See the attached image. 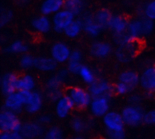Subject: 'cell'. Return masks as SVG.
I'll return each mask as SVG.
<instances>
[{"label":"cell","instance_id":"cell-1","mask_svg":"<svg viewBox=\"0 0 155 139\" xmlns=\"http://www.w3.org/2000/svg\"><path fill=\"white\" fill-rule=\"evenodd\" d=\"M33 92L16 91L14 93L5 96L3 109L11 110L18 113L28 104L31 99Z\"/></svg>","mask_w":155,"mask_h":139},{"label":"cell","instance_id":"cell-2","mask_svg":"<svg viewBox=\"0 0 155 139\" xmlns=\"http://www.w3.org/2000/svg\"><path fill=\"white\" fill-rule=\"evenodd\" d=\"M64 94L69 97L74 104V108L77 110L89 108L92 99L89 90L80 86H71L68 88Z\"/></svg>","mask_w":155,"mask_h":139},{"label":"cell","instance_id":"cell-3","mask_svg":"<svg viewBox=\"0 0 155 139\" xmlns=\"http://www.w3.org/2000/svg\"><path fill=\"white\" fill-rule=\"evenodd\" d=\"M120 113L124 123L127 126L136 127L143 122L145 112L139 105L128 104L123 108Z\"/></svg>","mask_w":155,"mask_h":139},{"label":"cell","instance_id":"cell-4","mask_svg":"<svg viewBox=\"0 0 155 139\" xmlns=\"http://www.w3.org/2000/svg\"><path fill=\"white\" fill-rule=\"evenodd\" d=\"M22 126L17 113L3 109L0 113V129L2 131H20Z\"/></svg>","mask_w":155,"mask_h":139},{"label":"cell","instance_id":"cell-5","mask_svg":"<svg viewBox=\"0 0 155 139\" xmlns=\"http://www.w3.org/2000/svg\"><path fill=\"white\" fill-rule=\"evenodd\" d=\"M52 29L55 32L61 33L64 31L65 29L75 20V15L63 8L51 16Z\"/></svg>","mask_w":155,"mask_h":139},{"label":"cell","instance_id":"cell-6","mask_svg":"<svg viewBox=\"0 0 155 139\" xmlns=\"http://www.w3.org/2000/svg\"><path fill=\"white\" fill-rule=\"evenodd\" d=\"M87 89L92 98L101 96L111 98L114 93L113 86L107 80L102 78H97L92 84L88 86Z\"/></svg>","mask_w":155,"mask_h":139},{"label":"cell","instance_id":"cell-7","mask_svg":"<svg viewBox=\"0 0 155 139\" xmlns=\"http://www.w3.org/2000/svg\"><path fill=\"white\" fill-rule=\"evenodd\" d=\"M110 97H95L91 101L89 110L93 116L102 118L107 112L110 111Z\"/></svg>","mask_w":155,"mask_h":139},{"label":"cell","instance_id":"cell-8","mask_svg":"<svg viewBox=\"0 0 155 139\" xmlns=\"http://www.w3.org/2000/svg\"><path fill=\"white\" fill-rule=\"evenodd\" d=\"M139 86L145 93H155V64L144 68L140 73Z\"/></svg>","mask_w":155,"mask_h":139},{"label":"cell","instance_id":"cell-9","mask_svg":"<svg viewBox=\"0 0 155 139\" xmlns=\"http://www.w3.org/2000/svg\"><path fill=\"white\" fill-rule=\"evenodd\" d=\"M102 122L107 131H124L125 123L121 113L115 110H110L102 117Z\"/></svg>","mask_w":155,"mask_h":139},{"label":"cell","instance_id":"cell-10","mask_svg":"<svg viewBox=\"0 0 155 139\" xmlns=\"http://www.w3.org/2000/svg\"><path fill=\"white\" fill-rule=\"evenodd\" d=\"M72 50L63 42H54L50 48V57L58 63H68Z\"/></svg>","mask_w":155,"mask_h":139},{"label":"cell","instance_id":"cell-11","mask_svg":"<svg viewBox=\"0 0 155 139\" xmlns=\"http://www.w3.org/2000/svg\"><path fill=\"white\" fill-rule=\"evenodd\" d=\"M136 42L137 41H134L126 45H118L114 52V56L117 60L123 63L130 61L137 52Z\"/></svg>","mask_w":155,"mask_h":139},{"label":"cell","instance_id":"cell-12","mask_svg":"<svg viewBox=\"0 0 155 139\" xmlns=\"http://www.w3.org/2000/svg\"><path fill=\"white\" fill-rule=\"evenodd\" d=\"M21 133L25 139H38L44 135L43 125L36 122H27L22 124Z\"/></svg>","mask_w":155,"mask_h":139},{"label":"cell","instance_id":"cell-13","mask_svg":"<svg viewBox=\"0 0 155 139\" xmlns=\"http://www.w3.org/2000/svg\"><path fill=\"white\" fill-rule=\"evenodd\" d=\"M74 106L69 97L64 94L55 103H54V113L59 119H66L71 113Z\"/></svg>","mask_w":155,"mask_h":139},{"label":"cell","instance_id":"cell-14","mask_svg":"<svg viewBox=\"0 0 155 139\" xmlns=\"http://www.w3.org/2000/svg\"><path fill=\"white\" fill-rule=\"evenodd\" d=\"M112 50L111 45L108 42L95 41L90 45L89 54L96 59H104L111 54Z\"/></svg>","mask_w":155,"mask_h":139},{"label":"cell","instance_id":"cell-15","mask_svg":"<svg viewBox=\"0 0 155 139\" xmlns=\"http://www.w3.org/2000/svg\"><path fill=\"white\" fill-rule=\"evenodd\" d=\"M83 31L89 37L95 38L101 33L102 27L95 21L93 15H86L82 18Z\"/></svg>","mask_w":155,"mask_h":139},{"label":"cell","instance_id":"cell-16","mask_svg":"<svg viewBox=\"0 0 155 139\" xmlns=\"http://www.w3.org/2000/svg\"><path fill=\"white\" fill-rule=\"evenodd\" d=\"M127 33L130 39L133 41H137L142 37H145L142 16L130 20L127 27Z\"/></svg>","mask_w":155,"mask_h":139},{"label":"cell","instance_id":"cell-17","mask_svg":"<svg viewBox=\"0 0 155 139\" xmlns=\"http://www.w3.org/2000/svg\"><path fill=\"white\" fill-rule=\"evenodd\" d=\"M18 78V76L12 72H7L3 74L1 80V89L4 96L16 92Z\"/></svg>","mask_w":155,"mask_h":139},{"label":"cell","instance_id":"cell-18","mask_svg":"<svg viewBox=\"0 0 155 139\" xmlns=\"http://www.w3.org/2000/svg\"><path fill=\"white\" fill-rule=\"evenodd\" d=\"M129 22L130 21L124 15H114L109 22L107 28L113 34H121L127 32Z\"/></svg>","mask_w":155,"mask_h":139},{"label":"cell","instance_id":"cell-19","mask_svg":"<svg viewBox=\"0 0 155 139\" xmlns=\"http://www.w3.org/2000/svg\"><path fill=\"white\" fill-rule=\"evenodd\" d=\"M64 0H42L39 6L41 15L45 16L54 15L64 8Z\"/></svg>","mask_w":155,"mask_h":139},{"label":"cell","instance_id":"cell-20","mask_svg":"<svg viewBox=\"0 0 155 139\" xmlns=\"http://www.w3.org/2000/svg\"><path fill=\"white\" fill-rule=\"evenodd\" d=\"M69 74L66 69L59 70L54 75L49 77L45 82V90H56L61 89L62 84Z\"/></svg>","mask_w":155,"mask_h":139},{"label":"cell","instance_id":"cell-21","mask_svg":"<svg viewBox=\"0 0 155 139\" xmlns=\"http://www.w3.org/2000/svg\"><path fill=\"white\" fill-rule=\"evenodd\" d=\"M31 27L35 32L40 34H45L52 28L51 20L48 16L41 15L36 16L31 21Z\"/></svg>","mask_w":155,"mask_h":139},{"label":"cell","instance_id":"cell-22","mask_svg":"<svg viewBox=\"0 0 155 139\" xmlns=\"http://www.w3.org/2000/svg\"><path fill=\"white\" fill-rule=\"evenodd\" d=\"M118 81H120L127 84L133 90L139 85L140 74L133 70H126L122 71L119 74Z\"/></svg>","mask_w":155,"mask_h":139},{"label":"cell","instance_id":"cell-23","mask_svg":"<svg viewBox=\"0 0 155 139\" xmlns=\"http://www.w3.org/2000/svg\"><path fill=\"white\" fill-rule=\"evenodd\" d=\"M58 63L51 58L47 56H41L35 58L34 67L40 72L51 73L56 70Z\"/></svg>","mask_w":155,"mask_h":139},{"label":"cell","instance_id":"cell-24","mask_svg":"<svg viewBox=\"0 0 155 139\" xmlns=\"http://www.w3.org/2000/svg\"><path fill=\"white\" fill-rule=\"evenodd\" d=\"M42 105H43V96L39 92L33 91L31 99L25 106L24 109L27 113L33 115L40 111Z\"/></svg>","mask_w":155,"mask_h":139},{"label":"cell","instance_id":"cell-25","mask_svg":"<svg viewBox=\"0 0 155 139\" xmlns=\"http://www.w3.org/2000/svg\"><path fill=\"white\" fill-rule=\"evenodd\" d=\"M36 86V80L30 73H24L19 76L17 82V91L33 92Z\"/></svg>","mask_w":155,"mask_h":139},{"label":"cell","instance_id":"cell-26","mask_svg":"<svg viewBox=\"0 0 155 139\" xmlns=\"http://www.w3.org/2000/svg\"><path fill=\"white\" fill-rule=\"evenodd\" d=\"M112 16L113 15L111 14L110 11L107 8H104L98 9L93 15L95 21L102 27V29L107 28Z\"/></svg>","mask_w":155,"mask_h":139},{"label":"cell","instance_id":"cell-27","mask_svg":"<svg viewBox=\"0 0 155 139\" xmlns=\"http://www.w3.org/2000/svg\"><path fill=\"white\" fill-rule=\"evenodd\" d=\"M83 30L81 19H75L63 32L65 36L71 39L77 37Z\"/></svg>","mask_w":155,"mask_h":139},{"label":"cell","instance_id":"cell-28","mask_svg":"<svg viewBox=\"0 0 155 139\" xmlns=\"http://www.w3.org/2000/svg\"><path fill=\"white\" fill-rule=\"evenodd\" d=\"M28 46L23 41L17 39L11 42L5 48V51L9 54H24L27 52Z\"/></svg>","mask_w":155,"mask_h":139},{"label":"cell","instance_id":"cell-29","mask_svg":"<svg viewBox=\"0 0 155 139\" xmlns=\"http://www.w3.org/2000/svg\"><path fill=\"white\" fill-rule=\"evenodd\" d=\"M83 0H64V8L74 14L75 16L80 15L84 9Z\"/></svg>","mask_w":155,"mask_h":139},{"label":"cell","instance_id":"cell-30","mask_svg":"<svg viewBox=\"0 0 155 139\" xmlns=\"http://www.w3.org/2000/svg\"><path fill=\"white\" fill-rule=\"evenodd\" d=\"M77 75H79L82 81L84 83H86V85H88V86L92 84L97 79L95 73L92 70V68H90L87 65L83 64V66H81Z\"/></svg>","mask_w":155,"mask_h":139},{"label":"cell","instance_id":"cell-31","mask_svg":"<svg viewBox=\"0 0 155 139\" xmlns=\"http://www.w3.org/2000/svg\"><path fill=\"white\" fill-rule=\"evenodd\" d=\"M70 126L76 134H80L88 128V122L80 116H75L71 119Z\"/></svg>","mask_w":155,"mask_h":139},{"label":"cell","instance_id":"cell-32","mask_svg":"<svg viewBox=\"0 0 155 139\" xmlns=\"http://www.w3.org/2000/svg\"><path fill=\"white\" fill-rule=\"evenodd\" d=\"M42 139H64L61 128L58 126H51L45 131Z\"/></svg>","mask_w":155,"mask_h":139},{"label":"cell","instance_id":"cell-33","mask_svg":"<svg viewBox=\"0 0 155 139\" xmlns=\"http://www.w3.org/2000/svg\"><path fill=\"white\" fill-rule=\"evenodd\" d=\"M35 58L31 54H29L25 53L21 56V58L19 60V65L22 69L28 70L30 68L34 66Z\"/></svg>","mask_w":155,"mask_h":139},{"label":"cell","instance_id":"cell-34","mask_svg":"<svg viewBox=\"0 0 155 139\" xmlns=\"http://www.w3.org/2000/svg\"><path fill=\"white\" fill-rule=\"evenodd\" d=\"M142 15L155 21V0H150L142 8Z\"/></svg>","mask_w":155,"mask_h":139},{"label":"cell","instance_id":"cell-35","mask_svg":"<svg viewBox=\"0 0 155 139\" xmlns=\"http://www.w3.org/2000/svg\"><path fill=\"white\" fill-rule=\"evenodd\" d=\"M113 90L114 93L117 95L123 96V95H126L130 93L132 89L125 83L122 82L120 81H117L113 86Z\"/></svg>","mask_w":155,"mask_h":139},{"label":"cell","instance_id":"cell-36","mask_svg":"<svg viewBox=\"0 0 155 139\" xmlns=\"http://www.w3.org/2000/svg\"><path fill=\"white\" fill-rule=\"evenodd\" d=\"M61 89L56 90H45V98L51 102L55 103L63 95Z\"/></svg>","mask_w":155,"mask_h":139},{"label":"cell","instance_id":"cell-37","mask_svg":"<svg viewBox=\"0 0 155 139\" xmlns=\"http://www.w3.org/2000/svg\"><path fill=\"white\" fill-rule=\"evenodd\" d=\"M13 18V13L9 9H3L2 11L1 19H0V25L2 27H5L8 24L11 22V21Z\"/></svg>","mask_w":155,"mask_h":139},{"label":"cell","instance_id":"cell-38","mask_svg":"<svg viewBox=\"0 0 155 139\" xmlns=\"http://www.w3.org/2000/svg\"><path fill=\"white\" fill-rule=\"evenodd\" d=\"M143 122L146 125H155V108L151 109L145 112Z\"/></svg>","mask_w":155,"mask_h":139},{"label":"cell","instance_id":"cell-39","mask_svg":"<svg viewBox=\"0 0 155 139\" xmlns=\"http://www.w3.org/2000/svg\"><path fill=\"white\" fill-rule=\"evenodd\" d=\"M0 139H25L21 131H2Z\"/></svg>","mask_w":155,"mask_h":139},{"label":"cell","instance_id":"cell-40","mask_svg":"<svg viewBox=\"0 0 155 139\" xmlns=\"http://www.w3.org/2000/svg\"><path fill=\"white\" fill-rule=\"evenodd\" d=\"M82 66H83L82 62L68 60V62L67 63V70H68L70 73L78 74Z\"/></svg>","mask_w":155,"mask_h":139},{"label":"cell","instance_id":"cell-41","mask_svg":"<svg viewBox=\"0 0 155 139\" xmlns=\"http://www.w3.org/2000/svg\"><path fill=\"white\" fill-rule=\"evenodd\" d=\"M143 97L142 95L139 93H133L129 96L128 102L129 104L132 105H140L141 103L142 102Z\"/></svg>","mask_w":155,"mask_h":139},{"label":"cell","instance_id":"cell-42","mask_svg":"<svg viewBox=\"0 0 155 139\" xmlns=\"http://www.w3.org/2000/svg\"><path fill=\"white\" fill-rule=\"evenodd\" d=\"M83 59V53L79 49H74L71 51V55H70L69 60L77 62H82Z\"/></svg>","mask_w":155,"mask_h":139},{"label":"cell","instance_id":"cell-43","mask_svg":"<svg viewBox=\"0 0 155 139\" xmlns=\"http://www.w3.org/2000/svg\"><path fill=\"white\" fill-rule=\"evenodd\" d=\"M107 137L110 139H125L126 134L124 131H107Z\"/></svg>","mask_w":155,"mask_h":139},{"label":"cell","instance_id":"cell-44","mask_svg":"<svg viewBox=\"0 0 155 139\" xmlns=\"http://www.w3.org/2000/svg\"><path fill=\"white\" fill-rule=\"evenodd\" d=\"M37 122L42 125H47L51 122V116L48 114H42L38 117Z\"/></svg>","mask_w":155,"mask_h":139},{"label":"cell","instance_id":"cell-45","mask_svg":"<svg viewBox=\"0 0 155 139\" xmlns=\"http://www.w3.org/2000/svg\"><path fill=\"white\" fill-rule=\"evenodd\" d=\"M29 1L30 0H17V2H18V4L20 5H27V3L29 2Z\"/></svg>","mask_w":155,"mask_h":139},{"label":"cell","instance_id":"cell-46","mask_svg":"<svg viewBox=\"0 0 155 139\" xmlns=\"http://www.w3.org/2000/svg\"><path fill=\"white\" fill-rule=\"evenodd\" d=\"M69 139H84V137L82 135H80V134H77V135L73 136V137H71V138Z\"/></svg>","mask_w":155,"mask_h":139},{"label":"cell","instance_id":"cell-47","mask_svg":"<svg viewBox=\"0 0 155 139\" xmlns=\"http://www.w3.org/2000/svg\"><path fill=\"white\" fill-rule=\"evenodd\" d=\"M98 139H110L109 137H107V136H106L105 137H101V138H98Z\"/></svg>","mask_w":155,"mask_h":139}]
</instances>
